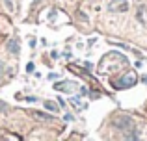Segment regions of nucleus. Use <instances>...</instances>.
<instances>
[{"instance_id": "obj_1", "label": "nucleus", "mask_w": 147, "mask_h": 141, "mask_svg": "<svg viewBox=\"0 0 147 141\" xmlns=\"http://www.w3.org/2000/svg\"><path fill=\"white\" fill-rule=\"evenodd\" d=\"M136 84V76L130 72V74H125L119 82H114V86L117 87V89H125V87H130V86H134Z\"/></svg>"}, {"instance_id": "obj_2", "label": "nucleus", "mask_w": 147, "mask_h": 141, "mask_svg": "<svg viewBox=\"0 0 147 141\" xmlns=\"http://www.w3.org/2000/svg\"><path fill=\"white\" fill-rule=\"evenodd\" d=\"M114 126L119 128V130H129L132 126V121H130V117H117L114 121Z\"/></svg>"}, {"instance_id": "obj_6", "label": "nucleus", "mask_w": 147, "mask_h": 141, "mask_svg": "<svg viewBox=\"0 0 147 141\" xmlns=\"http://www.w3.org/2000/svg\"><path fill=\"white\" fill-rule=\"evenodd\" d=\"M45 108H47V110H50V112H56V110H58V108H56V106H54V104H52V102H49V100H47V102H45Z\"/></svg>"}, {"instance_id": "obj_4", "label": "nucleus", "mask_w": 147, "mask_h": 141, "mask_svg": "<svg viewBox=\"0 0 147 141\" xmlns=\"http://www.w3.org/2000/svg\"><path fill=\"white\" fill-rule=\"evenodd\" d=\"M7 50L11 52V54H19V52H21V48H19V43L15 39H11L9 43H7Z\"/></svg>"}, {"instance_id": "obj_10", "label": "nucleus", "mask_w": 147, "mask_h": 141, "mask_svg": "<svg viewBox=\"0 0 147 141\" xmlns=\"http://www.w3.org/2000/svg\"><path fill=\"white\" fill-rule=\"evenodd\" d=\"M2 72H4V63L0 61V78H2Z\"/></svg>"}, {"instance_id": "obj_8", "label": "nucleus", "mask_w": 147, "mask_h": 141, "mask_svg": "<svg viewBox=\"0 0 147 141\" xmlns=\"http://www.w3.org/2000/svg\"><path fill=\"white\" fill-rule=\"evenodd\" d=\"M37 117H41V119H50V115H47V113H41V112H36Z\"/></svg>"}, {"instance_id": "obj_5", "label": "nucleus", "mask_w": 147, "mask_h": 141, "mask_svg": "<svg viewBox=\"0 0 147 141\" xmlns=\"http://www.w3.org/2000/svg\"><path fill=\"white\" fill-rule=\"evenodd\" d=\"M71 84L69 82H60V84H56V86H54V89H58V91H71Z\"/></svg>"}, {"instance_id": "obj_9", "label": "nucleus", "mask_w": 147, "mask_h": 141, "mask_svg": "<svg viewBox=\"0 0 147 141\" xmlns=\"http://www.w3.org/2000/svg\"><path fill=\"white\" fill-rule=\"evenodd\" d=\"M26 71L32 72V71H34V63H28V65H26Z\"/></svg>"}, {"instance_id": "obj_11", "label": "nucleus", "mask_w": 147, "mask_h": 141, "mask_svg": "<svg viewBox=\"0 0 147 141\" xmlns=\"http://www.w3.org/2000/svg\"><path fill=\"white\" fill-rule=\"evenodd\" d=\"M6 108H7V106H6V104H4V102H2V100H0V110H6Z\"/></svg>"}, {"instance_id": "obj_7", "label": "nucleus", "mask_w": 147, "mask_h": 141, "mask_svg": "<svg viewBox=\"0 0 147 141\" xmlns=\"http://www.w3.org/2000/svg\"><path fill=\"white\" fill-rule=\"evenodd\" d=\"M4 4H6V7L9 11H13V2H11V0H4Z\"/></svg>"}, {"instance_id": "obj_3", "label": "nucleus", "mask_w": 147, "mask_h": 141, "mask_svg": "<svg viewBox=\"0 0 147 141\" xmlns=\"http://www.w3.org/2000/svg\"><path fill=\"white\" fill-rule=\"evenodd\" d=\"M108 9L110 11H127L129 9V4H127V0H114L108 6Z\"/></svg>"}]
</instances>
